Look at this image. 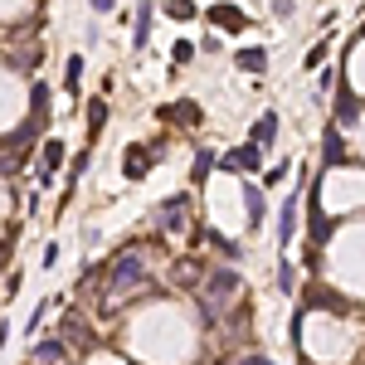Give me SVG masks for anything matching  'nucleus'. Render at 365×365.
Segmentation results:
<instances>
[{"label":"nucleus","mask_w":365,"mask_h":365,"mask_svg":"<svg viewBox=\"0 0 365 365\" xmlns=\"http://www.w3.org/2000/svg\"><path fill=\"white\" fill-rule=\"evenodd\" d=\"M137 283H146V268H141V258H137V253L117 258V263L108 268V292H113V297L127 292V287H137Z\"/></svg>","instance_id":"1"},{"label":"nucleus","mask_w":365,"mask_h":365,"mask_svg":"<svg viewBox=\"0 0 365 365\" xmlns=\"http://www.w3.org/2000/svg\"><path fill=\"white\" fill-rule=\"evenodd\" d=\"M229 292H239V273L215 268V273H210V287H204V311H215V307H220V297H229Z\"/></svg>","instance_id":"2"},{"label":"nucleus","mask_w":365,"mask_h":365,"mask_svg":"<svg viewBox=\"0 0 365 365\" xmlns=\"http://www.w3.org/2000/svg\"><path fill=\"white\" fill-rule=\"evenodd\" d=\"M224 166H229V171H258V166H263V146L248 141V146L229 151V156H224Z\"/></svg>","instance_id":"3"},{"label":"nucleus","mask_w":365,"mask_h":365,"mask_svg":"<svg viewBox=\"0 0 365 365\" xmlns=\"http://www.w3.org/2000/svg\"><path fill=\"white\" fill-rule=\"evenodd\" d=\"M64 166V141H44V156H39V180H49Z\"/></svg>","instance_id":"4"},{"label":"nucleus","mask_w":365,"mask_h":365,"mask_svg":"<svg viewBox=\"0 0 365 365\" xmlns=\"http://www.w3.org/2000/svg\"><path fill=\"white\" fill-rule=\"evenodd\" d=\"M292 229H297V195L283 204V215H278V244H292Z\"/></svg>","instance_id":"5"},{"label":"nucleus","mask_w":365,"mask_h":365,"mask_svg":"<svg viewBox=\"0 0 365 365\" xmlns=\"http://www.w3.org/2000/svg\"><path fill=\"white\" fill-rule=\"evenodd\" d=\"M210 20H215V25H229V30H248V20H244L234 5H210Z\"/></svg>","instance_id":"6"},{"label":"nucleus","mask_w":365,"mask_h":365,"mask_svg":"<svg viewBox=\"0 0 365 365\" xmlns=\"http://www.w3.org/2000/svg\"><path fill=\"white\" fill-rule=\"evenodd\" d=\"M69 355H64V346L59 341H44V346H34V365H64Z\"/></svg>","instance_id":"7"},{"label":"nucleus","mask_w":365,"mask_h":365,"mask_svg":"<svg viewBox=\"0 0 365 365\" xmlns=\"http://www.w3.org/2000/svg\"><path fill=\"white\" fill-rule=\"evenodd\" d=\"M322 156H327V161H341V156H346V146H341V127H327V137H322Z\"/></svg>","instance_id":"8"},{"label":"nucleus","mask_w":365,"mask_h":365,"mask_svg":"<svg viewBox=\"0 0 365 365\" xmlns=\"http://www.w3.org/2000/svg\"><path fill=\"white\" fill-rule=\"evenodd\" d=\"M268 64V54H263V49H239V69H248V73H258V69H263Z\"/></svg>","instance_id":"9"},{"label":"nucleus","mask_w":365,"mask_h":365,"mask_svg":"<svg viewBox=\"0 0 365 365\" xmlns=\"http://www.w3.org/2000/svg\"><path fill=\"white\" fill-rule=\"evenodd\" d=\"M244 204H248V220L253 224L263 220V195H258V185H244Z\"/></svg>","instance_id":"10"},{"label":"nucleus","mask_w":365,"mask_h":365,"mask_svg":"<svg viewBox=\"0 0 365 365\" xmlns=\"http://www.w3.org/2000/svg\"><path fill=\"white\" fill-rule=\"evenodd\" d=\"M273 132H278V117H273V113L253 122V141H258V146H263V141H273Z\"/></svg>","instance_id":"11"},{"label":"nucleus","mask_w":365,"mask_h":365,"mask_svg":"<svg viewBox=\"0 0 365 365\" xmlns=\"http://www.w3.org/2000/svg\"><path fill=\"white\" fill-rule=\"evenodd\" d=\"M180 215H185V200H180V195L161 204V224H171V229H176V224H180Z\"/></svg>","instance_id":"12"},{"label":"nucleus","mask_w":365,"mask_h":365,"mask_svg":"<svg viewBox=\"0 0 365 365\" xmlns=\"http://www.w3.org/2000/svg\"><path fill=\"white\" fill-rule=\"evenodd\" d=\"M336 117H341V127H355V122H360V108H355L351 93H341V113H336Z\"/></svg>","instance_id":"13"},{"label":"nucleus","mask_w":365,"mask_h":365,"mask_svg":"<svg viewBox=\"0 0 365 365\" xmlns=\"http://www.w3.org/2000/svg\"><path fill=\"white\" fill-rule=\"evenodd\" d=\"M132 39H137V49L151 39V5H141V15H137V34H132Z\"/></svg>","instance_id":"14"},{"label":"nucleus","mask_w":365,"mask_h":365,"mask_svg":"<svg viewBox=\"0 0 365 365\" xmlns=\"http://www.w3.org/2000/svg\"><path fill=\"white\" fill-rule=\"evenodd\" d=\"M146 166H151V156H146V151H132V156H127V176H132V180L146 176Z\"/></svg>","instance_id":"15"},{"label":"nucleus","mask_w":365,"mask_h":365,"mask_svg":"<svg viewBox=\"0 0 365 365\" xmlns=\"http://www.w3.org/2000/svg\"><path fill=\"white\" fill-rule=\"evenodd\" d=\"M166 10H171L176 20H190V15H195V5H190V0H166Z\"/></svg>","instance_id":"16"},{"label":"nucleus","mask_w":365,"mask_h":365,"mask_svg":"<svg viewBox=\"0 0 365 365\" xmlns=\"http://www.w3.org/2000/svg\"><path fill=\"white\" fill-rule=\"evenodd\" d=\"M171 59H176V64H190V59H195V44H190V39H180V44L171 49Z\"/></svg>","instance_id":"17"},{"label":"nucleus","mask_w":365,"mask_h":365,"mask_svg":"<svg viewBox=\"0 0 365 365\" xmlns=\"http://www.w3.org/2000/svg\"><path fill=\"white\" fill-rule=\"evenodd\" d=\"M210 166H215V156H210V151H200V156H195V180L210 176Z\"/></svg>","instance_id":"18"},{"label":"nucleus","mask_w":365,"mask_h":365,"mask_svg":"<svg viewBox=\"0 0 365 365\" xmlns=\"http://www.w3.org/2000/svg\"><path fill=\"white\" fill-rule=\"evenodd\" d=\"M78 78H83V59L73 54V59H69V73H64V83H69V88H78Z\"/></svg>","instance_id":"19"},{"label":"nucleus","mask_w":365,"mask_h":365,"mask_svg":"<svg viewBox=\"0 0 365 365\" xmlns=\"http://www.w3.org/2000/svg\"><path fill=\"white\" fill-rule=\"evenodd\" d=\"M278 287H283V292H292V268H287V263L278 268Z\"/></svg>","instance_id":"20"},{"label":"nucleus","mask_w":365,"mask_h":365,"mask_svg":"<svg viewBox=\"0 0 365 365\" xmlns=\"http://www.w3.org/2000/svg\"><path fill=\"white\" fill-rule=\"evenodd\" d=\"M273 10L278 15H292V0H273Z\"/></svg>","instance_id":"21"},{"label":"nucleus","mask_w":365,"mask_h":365,"mask_svg":"<svg viewBox=\"0 0 365 365\" xmlns=\"http://www.w3.org/2000/svg\"><path fill=\"white\" fill-rule=\"evenodd\" d=\"M93 10H97V15H108V10H113V0H93Z\"/></svg>","instance_id":"22"},{"label":"nucleus","mask_w":365,"mask_h":365,"mask_svg":"<svg viewBox=\"0 0 365 365\" xmlns=\"http://www.w3.org/2000/svg\"><path fill=\"white\" fill-rule=\"evenodd\" d=\"M239 365H273V360H263V355H248V360H239Z\"/></svg>","instance_id":"23"}]
</instances>
